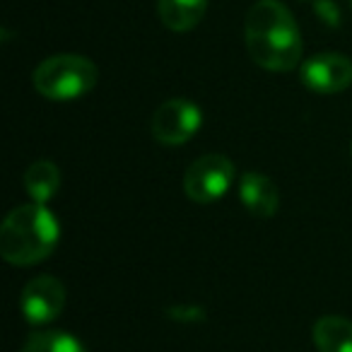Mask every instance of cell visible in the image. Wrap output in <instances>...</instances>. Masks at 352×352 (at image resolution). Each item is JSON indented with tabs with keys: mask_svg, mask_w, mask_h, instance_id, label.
Masks as SVG:
<instances>
[{
	"mask_svg": "<svg viewBox=\"0 0 352 352\" xmlns=\"http://www.w3.org/2000/svg\"><path fill=\"white\" fill-rule=\"evenodd\" d=\"M244 41L251 60L270 73H287L302 60V34L278 0H258L246 12Z\"/></svg>",
	"mask_w": 352,
	"mask_h": 352,
	"instance_id": "6da1fadb",
	"label": "cell"
},
{
	"mask_svg": "<svg viewBox=\"0 0 352 352\" xmlns=\"http://www.w3.org/2000/svg\"><path fill=\"white\" fill-rule=\"evenodd\" d=\"M60 227L44 203H27L0 227V256L10 265H36L54 254Z\"/></svg>",
	"mask_w": 352,
	"mask_h": 352,
	"instance_id": "7a4b0ae2",
	"label": "cell"
},
{
	"mask_svg": "<svg viewBox=\"0 0 352 352\" xmlns=\"http://www.w3.org/2000/svg\"><path fill=\"white\" fill-rule=\"evenodd\" d=\"M99 80L97 65L78 54H58L36 65L32 82L41 97L51 102H70L92 92Z\"/></svg>",
	"mask_w": 352,
	"mask_h": 352,
	"instance_id": "3957f363",
	"label": "cell"
},
{
	"mask_svg": "<svg viewBox=\"0 0 352 352\" xmlns=\"http://www.w3.org/2000/svg\"><path fill=\"white\" fill-rule=\"evenodd\" d=\"M234 164L225 155H203L184 174V191L193 203H215L230 191Z\"/></svg>",
	"mask_w": 352,
	"mask_h": 352,
	"instance_id": "277c9868",
	"label": "cell"
},
{
	"mask_svg": "<svg viewBox=\"0 0 352 352\" xmlns=\"http://www.w3.org/2000/svg\"><path fill=\"white\" fill-rule=\"evenodd\" d=\"M203 113L188 99H169L152 116V135L160 145H184L201 131Z\"/></svg>",
	"mask_w": 352,
	"mask_h": 352,
	"instance_id": "5b68a950",
	"label": "cell"
},
{
	"mask_svg": "<svg viewBox=\"0 0 352 352\" xmlns=\"http://www.w3.org/2000/svg\"><path fill=\"white\" fill-rule=\"evenodd\" d=\"M20 307L32 326L51 323L65 307L63 283L51 278V275H39V278L30 280L25 285V289H22Z\"/></svg>",
	"mask_w": 352,
	"mask_h": 352,
	"instance_id": "8992f818",
	"label": "cell"
},
{
	"mask_svg": "<svg viewBox=\"0 0 352 352\" xmlns=\"http://www.w3.org/2000/svg\"><path fill=\"white\" fill-rule=\"evenodd\" d=\"M302 82L316 94H338L352 82V60L340 54H316L302 65Z\"/></svg>",
	"mask_w": 352,
	"mask_h": 352,
	"instance_id": "52a82bcc",
	"label": "cell"
},
{
	"mask_svg": "<svg viewBox=\"0 0 352 352\" xmlns=\"http://www.w3.org/2000/svg\"><path fill=\"white\" fill-rule=\"evenodd\" d=\"M239 198L244 203V208L251 212V215L261 217H273L278 212V206H280V193H278V186L270 182L268 176L263 174H244L239 182Z\"/></svg>",
	"mask_w": 352,
	"mask_h": 352,
	"instance_id": "ba28073f",
	"label": "cell"
},
{
	"mask_svg": "<svg viewBox=\"0 0 352 352\" xmlns=\"http://www.w3.org/2000/svg\"><path fill=\"white\" fill-rule=\"evenodd\" d=\"M210 0H157V12L166 30L191 32L201 25Z\"/></svg>",
	"mask_w": 352,
	"mask_h": 352,
	"instance_id": "9c48e42d",
	"label": "cell"
},
{
	"mask_svg": "<svg viewBox=\"0 0 352 352\" xmlns=\"http://www.w3.org/2000/svg\"><path fill=\"white\" fill-rule=\"evenodd\" d=\"M318 352H352V321L342 316H321L314 323Z\"/></svg>",
	"mask_w": 352,
	"mask_h": 352,
	"instance_id": "30bf717a",
	"label": "cell"
},
{
	"mask_svg": "<svg viewBox=\"0 0 352 352\" xmlns=\"http://www.w3.org/2000/svg\"><path fill=\"white\" fill-rule=\"evenodd\" d=\"M60 186V171L54 162L39 160L32 162L30 169L25 171V188L34 203H46L54 198V193Z\"/></svg>",
	"mask_w": 352,
	"mask_h": 352,
	"instance_id": "8fae6325",
	"label": "cell"
},
{
	"mask_svg": "<svg viewBox=\"0 0 352 352\" xmlns=\"http://www.w3.org/2000/svg\"><path fill=\"white\" fill-rule=\"evenodd\" d=\"M20 352H87V350H85L82 342L70 336V333L46 331V333L32 336Z\"/></svg>",
	"mask_w": 352,
	"mask_h": 352,
	"instance_id": "7c38bea8",
	"label": "cell"
},
{
	"mask_svg": "<svg viewBox=\"0 0 352 352\" xmlns=\"http://www.w3.org/2000/svg\"><path fill=\"white\" fill-rule=\"evenodd\" d=\"M350 12H352V0H350Z\"/></svg>",
	"mask_w": 352,
	"mask_h": 352,
	"instance_id": "4fadbf2b",
	"label": "cell"
},
{
	"mask_svg": "<svg viewBox=\"0 0 352 352\" xmlns=\"http://www.w3.org/2000/svg\"><path fill=\"white\" fill-rule=\"evenodd\" d=\"M350 152H352V145H350Z\"/></svg>",
	"mask_w": 352,
	"mask_h": 352,
	"instance_id": "5bb4252c",
	"label": "cell"
}]
</instances>
